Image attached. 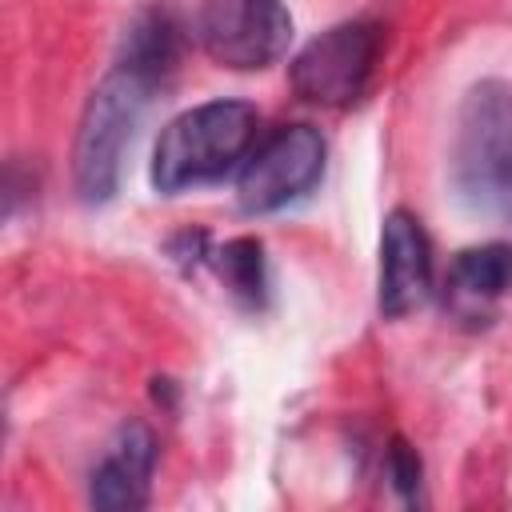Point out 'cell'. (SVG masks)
<instances>
[{
	"instance_id": "obj_1",
	"label": "cell",
	"mask_w": 512,
	"mask_h": 512,
	"mask_svg": "<svg viewBox=\"0 0 512 512\" xmlns=\"http://www.w3.org/2000/svg\"><path fill=\"white\" fill-rule=\"evenodd\" d=\"M164 80L124 56L104 72V80L84 100L76 140H72V188L84 204H108L120 184L124 148Z\"/></svg>"
},
{
	"instance_id": "obj_2",
	"label": "cell",
	"mask_w": 512,
	"mask_h": 512,
	"mask_svg": "<svg viewBox=\"0 0 512 512\" xmlns=\"http://www.w3.org/2000/svg\"><path fill=\"white\" fill-rule=\"evenodd\" d=\"M452 188L492 220H512V84L500 76L476 80L456 112Z\"/></svg>"
},
{
	"instance_id": "obj_3",
	"label": "cell",
	"mask_w": 512,
	"mask_h": 512,
	"mask_svg": "<svg viewBox=\"0 0 512 512\" xmlns=\"http://www.w3.org/2000/svg\"><path fill=\"white\" fill-rule=\"evenodd\" d=\"M260 116L244 100H208L160 128L152 148V188L164 196L224 180L256 144Z\"/></svg>"
},
{
	"instance_id": "obj_4",
	"label": "cell",
	"mask_w": 512,
	"mask_h": 512,
	"mask_svg": "<svg viewBox=\"0 0 512 512\" xmlns=\"http://www.w3.org/2000/svg\"><path fill=\"white\" fill-rule=\"evenodd\" d=\"M380 40H384V32L372 20H344L320 36H312L292 56V68H288L296 96L308 104H320V108L356 104L372 84V72L380 60Z\"/></svg>"
},
{
	"instance_id": "obj_5",
	"label": "cell",
	"mask_w": 512,
	"mask_h": 512,
	"mask_svg": "<svg viewBox=\"0 0 512 512\" xmlns=\"http://www.w3.org/2000/svg\"><path fill=\"white\" fill-rule=\"evenodd\" d=\"M324 136L312 124L276 128L260 148L248 152L236 176V204L248 216L280 212L304 200L324 176Z\"/></svg>"
},
{
	"instance_id": "obj_6",
	"label": "cell",
	"mask_w": 512,
	"mask_h": 512,
	"mask_svg": "<svg viewBox=\"0 0 512 512\" xmlns=\"http://www.w3.org/2000/svg\"><path fill=\"white\" fill-rule=\"evenodd\" d=\"M204 52L236 72L276 64L292 44V16L284 0H204L196 16Z\"/></svg>"
},
{
	"instance_id": "obj_7",
	"label": "cell",
	"mask_w": 512,
	"mask_h": 512,
	"mask_svg": "<svg viewBox=\"0 0 512 512\" xmlns=\"http://www.w3.org/2000/svg\"><path fill=\"white\" fill-rule=\"evenodd\" d=\"M436 292V260L432 240L408 208H392L380 228V280L376 304L384 320H404L420 312Z\"/></svg>"
},
{
	"instance_id": "obj_8",
	"label": "cell",
	"mask_w": 512,
	"mask_h": 512,
	"mask_svg": "<svg viewBox=\"0 0 512 512\" xmlns=\"http://www.w3.org/2000/svg\"><path fill=\"white\" fill-rule=\"evenodd\" d=\"M444 308L468 328H480L496 316L500 300L512 292V244L488 240L460 248L444 272Z\"/></svg>"
},
{
	"instance_id": "obj_9",
	"label": "cell",
	"mask_w": 512,
	"mask_h": 512,
	"mask_svg": "<svg viewBox=\"0 0 512 512\" xmlns=\"http://www.w3.org/2000/svg\"><path fill=\"white\" fill-rule=\"evenodd\" d=\"M152 472H156V436L148 424L132 420L120 424V432L112 436V444L104 448L100 464L88 476V504L92 508H144L148 504V488H152Z\"/></svg>"
},
{
	"instance_id": "obj_10",
	"label": "cell",
	"mask_w": 512,
	"mask_h": 512,
	"mask_svg": "<svg viewBox=\"0 0 512 512\" xmlns=\"http://www.w3.org/2000/svg\"><path fill=\"white\" fill-rule=\"evenodd\" d=\"M208 264L216 268V276L224 280L228 296L240 308H264L268 300V264H264V244L252 236H236L224 240L220 248L208 252Z\"/></svg>"
},
{
	"instance_id": "obj_11",
	"label": "cell",
	"mask_w": 512,
	"mask_h": 512,
	"mask_svg": "<svg viewBox=\"0 0 512 512\" xmlns=\"http://www.w3.org/2000/svg\"><path fill=\"white\" fill-rule=\"evenodd\" d=\"M384 472H388L392 488H396L408 504H416V496H420V456H416V448H412L404 436H392V440H388Z\"/></svg>"
}]
</instances>
